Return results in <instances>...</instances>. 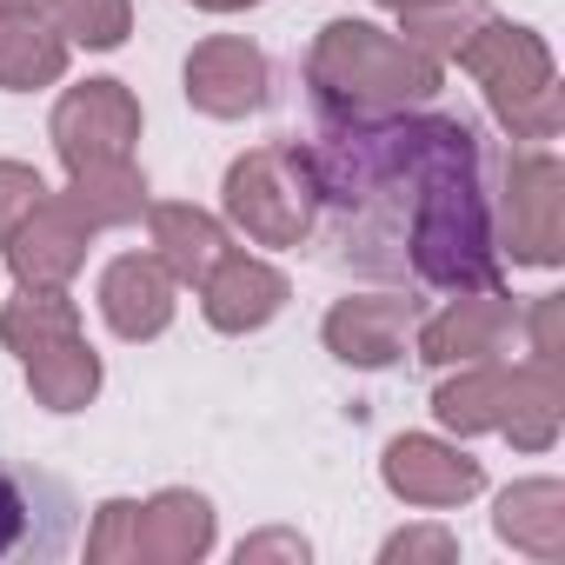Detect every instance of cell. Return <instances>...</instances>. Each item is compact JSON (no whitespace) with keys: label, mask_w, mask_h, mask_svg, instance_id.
Instances as JSON below:
<instances>
[{"label":"cell","mask_w":565,"mask_h":565,"mask_svg":"<svg viewBox=\"0 0 565 565\" xmlns=\"http://www.w3.org/2000/svg\"><path fill=\"white\" fill-rule=\"evenodd\" d=\"M134 512H140V499H107L100 512H94V532H87V558L94 565H134Z\"/></svg>","instance_id":"7402d4cb"},{"label":"cell","mask_w":565,"mask_h":565,"mask_svg":"<svg viewBox=\"0 0 565 565\" xmlns=\"http://www.w3.org/2000/svg\"><path fill=\"white\" fill-rule=\"evenodd\" d=\"M259 558H307V539L300 532H259V539H239V565H259Z\"/></svg>","instance_id":"4316f807"},{"label":"cell","mask_w":565,"mask_h":565,"mask_svg":"<svg viewBox=\"0 0 565 565\" xmlns=\"http://www.w3.org/2000/svg\"><path fill=\"white\" fill-rule=\"evenodd\" d=\"M67 34L47 14H0V87L8 94H34L54 87L67 74Z\"/></svg>","instance_id":"d6986e66"},{"label":"cell","mask_w":565,"mask_h":565,"mask_svg":"<svg viewBox=\"0 0 565 565\" xmlns=\"http://www.w3.org/2000/svg\"><path fill=\"white\" fill-rule=\"evenodd\" d=\"M47 134H54V153H61L67 173L134 160V140H140V100H134V87H120V81H81V87L61 94Z\"/></svg>","instance_id":"ba28073f"},{"label":"cell","mask_w":565,"mask_h":565,"mask_svg":"<svg viewBox=\"0 0 565 565\" xmlns=\"http://www.w3.org/2000/svg\"><path fill=\"white\" fill-rule=\"evenodd\" d=\"M492 532L512 552L532 558H565V486L558 479H519L492 505Z\"/></svg>","instance_id":"ac0fdd59"},{"label":"cell","mask_w":565,"mask_h":565,"mask_svg":"<svg viewBox=\"0 0 565 565\" xmlns=\"http://www.w3.org/2000/svg\"><path fill=\"white\" fill-rule=\"evenodd\" d=\"M287 300H294L287 273H279L273 259H259V253H233V246H226V259L200 279V313H206L213 333H259Z\"/></svg>","instance_id":"5bb4252c"},{"label":"cell","mask_w":565,"mask_h":565,"mask_svg":"<svg viewBox=\"0 0 565 565\" xmlns=\"http://www.w3.org/2000/svg\"><path fill=\"white\" fill-rule=\"evenodd\" d=\"M380 479L393 499L419 505V512H446V505H466L479 486H486V466L433 433H399L380 459Z\"/></svg>","instance_id":"9c48e42d"},{"label":"cell","mask_w":565,"mask_h":565,"mask_svg":"<svg viewBox=\"0 0 565 565\" xmlns=\"http://www.w3.org/2000/svg\"><path fill=\"white\" fill-rule=\"evenodd\" d=\"M433 419L459 439L505 433L519 452H545L558 439V419H565V366H552V360H519V366L472 360L459 380H446L433 393Z\"/></svg>","instance_id":"3957f363"},{"label":"cell","mask_w":565,"mask_h":565,"mask_svg":"<svg viewBox=\"0 0 565 565\" xmlns=\"http://www.w3.org/2000/svg\"><path fill=\"white\" fill-rule=\"evenodd\" d=\"M380 558H386V565H399V558H406V565H413V558L452 565V558H459V539H452L446 525H406V532H393V539L380 545Z\"/></svg>","instance_id":"cb8c5ba5"},{"label":"cell","mask_w":565,"mask_h":565,"mask_svg":"<svg viewBox=\"0 0 565 565\" xmlns=\"http://www.w3.org/2000/svg\"><path fill=\"white\" fill-rule=\"evenodd\" d=\"M147 233H153V259L180 279V287H200V279L226 259V226L206 213V206H186V200H160L147 206Z\"/></svg>","instance_id":"e0dca14e"},{"label":"cell","mask_w":565,"mask_h":565,"mask_svg":"<svg viewBox=\"0 0 565 565\" xmlns=\"http://www.w3.org/2000/svg\"><path fill=\"white\" fill-rule=\"evenodd\" d=\"M173 287L180 279L153 253H120L100 273V320L120 340H160L173 327Z\"/></svg>","instance_id":"9a60e30c"},{"label":"cell","mask_w":565,"mask_h":565,"mask_svg":"<svg viewBox=\"0 0 565 565\" xmlns=\"http://www.w3.org/2000/svg\"><path fill=\"white\" fill-rule=\"evenodd\" d=\"M74 186H67V206L94 226V233H107V226H134L153 200H147V180H140V167L134 160H114V167H81V173H67Z\"/></svg>","instance_id":"ffe728a7"},{"label":"cell","mask_w":565,"mask_h":565,"mask_svg":"<svg viewBox=\"0 0 565 565\" xmlns=\"http://www.w3.org/2000/svg\"><path fill=\"white\" fill-rule=\"evenodd\" d=\"M519 327L532 333V360L565 366V300H558V294H539V300H532V313H525Z\"/></svg>","instance_id":"484cf974"},{"label":"cell","mask_w":565,"mask_h":565,"mask_svg":"<svg viewBox=\"0 0 565 565\" xmlns=\"http://www.w3.org/2000/svg\"><path fill=\"white\" fill-rule=\"evenodd\" d=\"M193 8H206V14H239V8H259V0H193Z\"/></svg>","instance_id":"83f0119b"},{"label":"cell","mask_w":565,"mask_h":565,"mask_svg":"<svg viewBox=\"0 0 565 565\" xmlns=\"http://www.w3.org/2000/svg\"><path fill=\"white\" fill-rule=\"evenodd\" d=\"M0 347H8L47 413H81L100 393V353L81 333V307L67 287H21L0 307Z\"/></svg>","instance_id":"5b68a950"},{"label":"cell","mask_w":565,"mask_h":565,"mask_svg":"<svg viewBox=\"0 0 565 565\" xmlns=\"http://www.w3.org/2000/svg\"><path fill=\"white\" fill-rule=\"evenodd\" d=\"M492 246L512 266H558L565 259V167L545 147H525V153L505 160Z\"/></svg>","instance_id":"52a82bcc"},{"label":"cell","mask_w":565,"mask_h":565,"mask_svg":"<svg viewBox=\"0 0 565 565\" xmlns=\"http://www.w3.org/2000/svg\"><path fill=\"white\" fill-rule=\"evenodd\" d=\"M0 14H47V0H0Z\"/></svg>","instance_id":"f1b7e54d"},{"label":"cell","mask_w":565,"mask_h":565,"mask_svg":"<svg viewBox=\"0 0 565 565\" xmlns=\"http://www.w3.org/2000/svg\"><path fill=\"white\" fill-rule=\"evenodd\" d=\"M47 21L67 34V47H120L134 34V0H47Z\"/></svg>","instance_id":"44dd1931"},{"label":"cell","mask_w":565,"mask_h":565,"mask_svg":"<svg viewBox=\"0 0 565 565\" xmlns=\"http://www.w3.org/2000/svg\"><path fill=\"white\" fill-rule=\"evenodd\" d=\"M213 552V505L186 486L153 492L134 512V565H193Z\"/></svg>","instance_id":"2e32d148"},{"label":"cell","mask_w":565,"mask_h":565,"mask_svg":"<svg viewBox=\"0 0 565 565\" xmlns=\"http://www.w3.org/2000/svg\"><path fill=\"white\" fill-rule=\"evenodd\" d=\"M413 327H419V300H393V294H360V300H333L327 313V353L340 366H360V373H380L393 366L406 347H413Z\"/></svg>","instance_id":"4fadbf2b"},{"label":"cell","mask_w":565,"mask_h":565,"mask_svg":"<svg viewBox=\"0 0 565 565\" xmlns=\"http://www.w3.org/2000/svg\"><path fill=\"white\" fill-rule=\"evenodd\" d=\"M452 61L486 87V107H492V120L512 140H552L565 127L558 67H552V47L532 28H519V21H505V14L486 8V21L466 34V47Z\"/></svg>","instance_id":"277c9868"},{"label":"cell","mask_w":565,"mask_h":565,"mask_svg":"<svg viewBox=\"0 0 565 565\" xmlns=\"http://www.w3.org/2000/svg\"><path fill=\"white\" fill-rule=\"evenodd\" d=\"M186 100L206 120H246L266 100V54L246 34H213L186 54Z\"/></svg>","instance_id":"7c38bea8"},{"label":"cell","mask_w":565,"mask_h":565,"mask_svg":"<svg viewBox=\"0 0 565 565\" xmlns=\"http://www.w3.org/2000/svg\"><path fill=\"white\" fill-rule=\"evenodd\" d=\"M0 246H8V266H14L21 287H67V279L87 266L94 226L67 206V193H47Z\"/></svg>","instance_id":"8fae6325"},{"label":"cell","mask_w":565,"mask_h":565,"mask_svg":"<svg viewBox=\"0 0 565 565\" xmlns=\"http://www.w3.org/2000/svg\"><path fill=\"white\" fill-rule=\"evenodd\" d=\"M512 333H519V307L499 287H486V294H459L446 313L413 327V347L426 366H472V360H499Z\"/></svg>","instance_id":"30bf717a"},{"label":"cell","mask_w":565,"mask_h":565,"mask_svg":"<svg viewBox=\"0 0 565 565\" xmlns=\"http://www.w3.org/2000/svg\"><path fill=\"white\" fill-rule=\"evenodd\" d=\"M28 539H34V492H28V479L0 472V558L21 552Z\"/></svg>","instance_id":"d4e9b609"},{"label":"cell","mask_w":565,"mask_h":565,"mask_svg":"<svg viewBox=\"0 0 565 565\" xmlns=\"http://www.w3.org/2000/svg\"><path fill=\"white\" fill-rule=\"evenodd\" d=\"M333 253L360 273H413L433 294L499 287L492 213L479 193V134L426 114H333L307 147Z\"/></svg>","instance_id":"6da1fadb"},{"label":"cell","mask_w":565,"mask_h":565,"mask_svg":"<svg viewBox=\"0 0 565 565\" xmlns=\"http://www.w3.org/2000/svg\"><path fill=\"white\" fill-rule=\"evenodd\" d=\"M380 8H393V14H406V8H426V0H380Z\"/></svg>","instance_id":"f546056e"},{"label":"cell","mask_w":565,"mask_h":565,"mask_svg":"<svg viewBox=\"0 0 565 565\" xmlns=\"http://www.w3.org/2000/svg\"><path fill=\"white\" fill-rule=\"evenodd\" d=\"M307 87L327 114H406L446 87V61L419 54L413 41L373 21H327L307 54Z\"/></svg>","instance_id":"7a4b0ae2"},{"label":"cell","mask_w":565,"mask_h":565,"mask_svg":"<svg viewBox=\"0 0 565 565\" xmlns=\"http://www.w3.org/2000/svg\"><path fill=\"white\" fill-rule=\"evenodd\" d=\"M41 200H47V180H41L28 160H0V239H8Z\"/></svg>","instance_id":"603a6c76"},{"label":"cell","mask_w":565,"mask_h":565,"mask_svg":"<svg viewBox=\"0 0 565 565\" xmlns=\"http://www.w3.org/2000/svg\"><path fill=\"white\" fill-rule=\"evenodd\" d=\"M226 220L253 239V246H300L320 226V186H313V160L300 140H266L253 153H239L226 167L220 186Z\"/></svg>","instance_id":"8992f818"}]
</instances>
